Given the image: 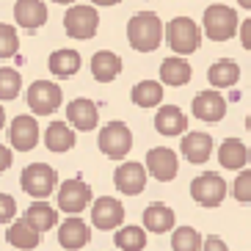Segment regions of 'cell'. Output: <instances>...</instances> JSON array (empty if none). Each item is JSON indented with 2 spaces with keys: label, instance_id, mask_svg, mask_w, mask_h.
<instances>
[{
  "label": "cell",
  "instance_id": "1",
  "mask_svg": "<svg viewBox=\"0 0 251 251\" xmlns=\"http://www.w3.org/2000/svg\"><path fill=\"white\" fill-rule=\"evenodd\" d=\"M166 39V25L160 23V17L155 11H138L130 17L127 23V42L130 47L138 52H152L160 47V42Z\"/></svg>",
  "mask_w": 251,
  "mask_h": 251
},
{
  "label": "cell",
  "instance_id": "2",
  "mask_svg": "<svg viewBox=\"0 0 251 251\" xmlns=\"http://www.w3.org/2000/svg\"><path fill=\"white\" fill-rule=\"evenodd\" d=\"M201 28H204L207 39L213 42H229L232 36H237L240 30V23H237V11L232 6H207L204 17H201Z\"/></svg>",
  "mask_w": 251,
  "mask_h": 251
},
{
  "label": "cell",
  "instance_id": "3",
  "mask_svg": "<svg viewBox=\"0 0 251 251\" xmlns=\"http://www.w3.org/2000/svg\"><path fill=\"white\" fill-rule=\"evenodd\" d=\"M166 42L174 55H191L201 47V30L191 17H174L166 25Z\"/></svg>",
  "mask_w": 251,
  "mask_h": 251
},
{
  "label": "cell",
  "instance_id": "4",
  "mask_svg": "<svg viewBox=\"0 0 251 251\" xmlns=\"http://www.w3.org/2000/svg\"><path fill=\"white\" fill-rule=\"evenodd\" d=\"M20 185L28 196H36V199H47L55 185H58V171L47 166V163H30L23 169V177H20Z\"/></svg>",
  "mask_w": 251,
  "mask_h": 251
},
{
  "label": "cell",
  "instance_id": "5",
  "mask_svg": "<svg viewBox=\"0 0 251 251\" xmlns=\"http://www.w3.org/2000/svg\"><path fill=\"white\" fill-rule=\"evenodd\" d=\"M100 152L105 157H111V160H122L127 157V152L133 149V133H130V127L125 122H108V125L100 130Z\"/></svg>",
  "mask_w": 251,
  "mask_h": 251
},
{
  "label": "cell",
  "instance_id": "6",
  "mask_svg": "<svg viewBox=\"0 0 251 251\" xmlns=\"http://www.w3.org/2000/svg\"><path fill=\"white\" fill-rule=\"evenodd\" d=\"M100 28V14H97L94 6H69L67 14H64V30H67L69 39H77V42H86L91 39Z\"/></svg>",
  "mask_w": 251,
  "mask_h": 251
},
{
  "label": "cell",
  "instance_id": "7",
  "mask_svg": "<svg viewBox=\"0 0 251 251\" xmlns=\"http://www.w3.org/2000/svg\"><path fill=\"white\" fill-rule=\"evenodd\" d=\"M64 102V91L58 83L52 80H33L28 89V108L36 116H50L55 113Z\"/></svg>",
  "mask_w": 251,
  "mask_h": 251
},
{
  "label": "cell",
  "instance_id": "8",
  "mask_svg": "<svg viewBox=\"0 0 251 251\" xmlns=\"http://www.w3.org/2000/svg\"><path fill=\"white\" fill-rule=\"evenodd\" d=\"M191 196H193V201L201 204V207H218L226 199V182H224V177L215 174V171L199 174V177L191 182Z\"/></svg>",
  "mask_w": 251,
  "mask_h": 251
},
{
  "label": "cell",
  "instance_id": "9",
  "mask_svg": "<svg viewBox=\"0 0 251 251\" xmlns=\"http://www.w3.org/2000/svg\"><path fill=\"white\" fill-rule=\"evenodd\" d=\"M91 201V188L89 182H83V179H67V182H61L58 188V210L69 215H77L83 213Z\"/></svg>",
  "mask_w": 251,
  "mask_h": 251
},
{
  "label": "cell",
  "instance_id": "10",
  "mask_svg": "<svg viewBox=\"0 0 251 251\" xmlns=\"http://www.w3.org/2000/svg\"><path fill=\"white\" fill-rule=\"evenodd\" d=\"M147 171L160 182H171L179 171V157L169 147H155L147 152Z\"/></svg>",
  "mask_w": 251,
  "mask_h": 251
},
{
  "label": "cell",
  "instance_id": "11",
  "mask_svg": "<svg viewBox=\"0 0 251 251\" xmlns=\"http://www.w3.org/2000/svg\"><path fill=\"white\" fill-rule=\"evenodd\" d=\"M147 177H149L147 166H141V163H135V160H127L116 169L113 185H116L119 193H125V196H138V193L147 188Z\"/></svg>",
  "mask_w": 251,
  "mask_h": 251
},
{
  "label": "cell",
  "instance_id": "12",
  "mask_svg": "<svg viewBox=\"0 0 251 251\" xmlns=\"http://www.w3.org/2000/svg\"><path fill=\"white\" fill-rule=\"evenodd\" d=\"M125 221V207L122 201L113 199V196H100V199L91 204V224L102 232H111L119 224Z\"/></svg>",
  "mask_w": 251,
  "mask_h": 251
},
{
  "label": "cell",
  "instance_id": "13",
  "mask_svg": "<svg viewBox=\"0 0 251 251\" xmlns=\"http://www.w3.org/2000/svg\"><path fill=\"white\" fill-rule=\"evenodd\" d=\"M8 141L17 152H30V149L39 144V122L28 113L17 116L8 127Z\"/></svg>",
  "mask_w": 251,
  "mask_h": 251
},
{
  "label": "cell",
  "instance_id": "14",
  "mask_svg": "<svg viewBox=\"0 0 251 251\" xmlns=\"http://www.w3.org/2000/svg\"><path fill=\"white\" fill-rule=\"evenodd\" d=\"M193 116L201 122H221L226 116V100L218 91H199L193 97Z\"/></svg>",
  "mask_w": 251,
  "mask_h": 251
},
{
  "label": "cell",
  "instance_id": "15",
  "mask_svg": "<svg viewBox=\"0 0 251 251\" xmlns=\"http://www.w3.org/2000/svg\"><path fill=\"white\" fill-rule=\"evenodd\" d=\"M67 122L75 127V130H83V133H89L94 130L97 122H100V111H97V105L86 97H77L72 102L67 105Z\"/></svg>",
  "mask_w": 251,
  "mask_h": 251
},
{
  "label": "cell",
  "instance_id": "16",
  "mask_svg": "<svg viewBox=\"0 0 251 251\" xmlns=\"http://www.w3.org/2000/svg\"><path fill=\"white\" fill-rule=\"evenodd\" d=\"M155 130L166 138H177L188 130V116L179 111L177 105H160L155 113Z\"/></svg>",
  "mask_w": 251,
  "mask_h": 251
},
{
  "label": "cell",
  "instance_id": "17",
  "mask_svg": "<svg viewBox=\"0 0 251 251\" xmlns=\"http://www.w3.org/2000/svg\"><path fill=\"white\" fill-rule=\"evenodd\" d=\"M91 240V229L83 218H67V221L58 226V243L67 251H77Z\"/></svg>",
  "mask_w": 251,
  "mask_h": 251
},
{
  "label": "cell",
  "instance_id": "18",
  "mask_svg": "<svg viewBox=\"0 0 251 251\" xmlns=\"http://www.w3.org/2000/svg\"><path fill=\"white\" fill-rule=\"evenodd\" d=\"M14 20L28 30H39L47 23V6L42 0H17L14 3Z\"/></svg>",
  "mask_w": 251,
  "mask_h": 251
},
{
  "label": "cell",
  "instance_id": "19",
  "mask_svg": "<svg viewBox=\"0 0 251 251\" xmlns=\"http://www.w3.org/2000/svg\"><path fill=\"white\" fill-rule=\"evenodd\" d=\"M179 152L185 155V160L191 163H207L213 155V138L207 133H185Z\"/></svg>",
  "mask_w": 251,
  "mask_h": 251
},
{
  "label": "cell",
  "instance_id": "20",
  "mask_svg": "<svg viewBox=\"0 0 251 251\" xmlns=\"http://www.w3.org/2000/svg\"><path fill=\"white\" fill-rule=\"evenodd\" d=\"M174 221H177V215H174V210H171L169 204L155 201V204H149L147 210H144V229H147V232H155V235L171 232V229H174Z\"/></svg>",
  "mask_w": 251,
  "mask_h": 251
},
{
  "label": "cell",
  "instance_id": "21",
  "mask_svg": "<svg viewBox=\"0 0 251 251\" xmlns=\"http://www.w3.org/2000/svg\"><path fill=\"white\" fill-rule=\"evenodd\" d=\"M193 69L191 64L185 61V55H171L160 64V83L163 86H185L191 83Z\"/></svg>",
  "mask_w": 251,
  "mask_h": 251
},
{
  "label": "cell",
  "instance_id": "22",
  "mask_svg": "<svg viewBox=\"0 0 251 251\" xmlns=\"http://www.w3.org/2000/svg\"><path fill=\"white\" fill-rule=\"evenodd\" d=\"M249 157H251V152H249V147H246L240 138H226L221 147H218V160H221V166L229 169V171L246 169Z\"/></svg>",
  "mask_w": 251,
  "mask_h": 251
},
{
  "label": "cell",
  "instance_id": "23",
  "mask_svg": "<svg viewBox=\"0 0 251 251\" xmlns=\"http://www.w3.org/2000/svg\"><path fill=\"white\" fill-rule=\"evenodd\" d=\"M119 72H122V58H119L116 52H111V50L94 52V58H91V75H94L97 83L116 80Z\"/></svg>",
  "mask_w": 251,
  "mask_h": 251
},
{
  "label": "cell",
  "instance_id": "24",
  "mask_svg": "<svg viewBox=\"0 0 251 251\" xmlns=\"http://www.w3.org/2000/svg\"><path fill=\"white\" fill-rule=\"evenodd\" d=\"M207 80H210L213 89H232L240 80V67L232 58H221L207 69Z\"/></svg>",
  "mask_w": 251,
  "mask_h": 251
},
{
  "label": "cell",
  "instance_id": "25",
  "mask_svg": "<svg viewBox=\"0 0 251 251\" xmlns=\"http://www.w3.org/2000/svg\"><path fill=\"white\" fill-rule=\"evenodd\" d=\"M77 144V135L67 122H50V127L45 130V147L50 152H69Z\"/></svg>",
  "mask_w": 251,
  "mask_h": 251
},
{
  "label": "cell",
  "instance_id": "26",
  "mask_svg": "<svg viewBox=\"0 0 251 251\" xmlns=\"http://www.w3.org/2000/svg\"><path fill=\"white\" fill-rule=\"evenodd\" d=\"M6 240L14 249H20V251H30V249H36L39 246V240H42V232H36V229L30 226L28 221H14L11 226H8V232H6Z\"/></svg>",
  "mask_w": 251,
  "mask_h": 251
},
{
  "label": "cell",
  "instance_id": "27",
  "mask_svg": "<svg viewBox=\"0 0 251 251\" xmlns=\"http://www.w3.org/2000/svg\"><path fill=\"white\" fill-rule=\"evenodd\" d=\"M47 67L55 77H75L80 69V52L77 50H55L47 58Z\"/></svg>",
  "mask_w": 251,
  "mask_h": 251
},
{
  "label": "cell",
  "instance_id": "28",
  "mask_svg": "<svg viewBox=\"0 0 251 251\" xmlns=\"http://www.w3.org/2000/svg\"><path fill=\"white\" fill-rule=\"evenodd\" d=\"M130 100H133V105H138V108H157V105L163 102V83H157V80L135 83L133 91H130Z\"/></svg>",
  "mask_w": 251,
  "mask_h": 251
},
{
  "label": "cell",
  "instance_id": "29",
  "mask_svg": "<svg viewBox=\"0 0 251 251\" xmlns=\"http://www.w3.org/2000/svg\"><path fill=\"white\" fill-rule=\"evenodd\" d=\"M25 221L36 229V232H47V229H52L58 224V213H55V207H50L47 201H33V204L25 210Z\"/></svg>",
  "mask_w": 251,
  "mask_h": 251
},
{
  "label": "cell",
  "instance_id": "30",
  "mask_svg": "<svg viewBox=\"0 0 251 251\" xmlns=\"http://www.w3.org/2000/svg\"><path fill=\"white\" fill-rule=\"evenodd\" d=\"M113 240H116V246L122 251H144V249H147V229H141V226H122Z\"/></svg>",
  "mask_w": 251,
  "mask_h": 251
},
{
  "label": "cell",
  "instance_id": "31",
  "mask_svg": "<svg viewBox=\"0 0 251 251\" xmlns=\"http://www.w3.org/2000/svg\"><path fill=\"white\" fill-rule=\"evenodd\" d=\"M20 91H23V75L11 67H3L0 69V100L11 102L20 97Z\"/></svg>",
  "mask_w": 251,
  "mask_h": 251
},
{
  "label": "cell",
  "instance_id": "32",
  "mask_svg": "<svg viewBox=\"0 0 251 251\" xmlns=\"http://www.w3.org/2000/svg\"><path fill=\"white\" fill-rule=\"evenodd\" d=\"M201 235L193 226H177L171 235V249L174 251H199Z\"/></svg>",
  "mask_w": 251,
  "mask_h": 251
},
{
  "label": "cell",
  "instance_id": "33",
  "mask_svg": "<svg viewBox=\"0 0 251 251\" xmlns=\"http://www.w3.org/2000/svg\"><path fill=\"white\" fill-rule=\"evenodd\" d=\"M20 50V36H17L14 25L0 23V58H11Z\"/></svg>",
  "mask_w": 251,
  "mask_h": 251
},
{
  "label": "cell",
  "instance_id": "34",
  "mask_svg": "<svg viewBox=\"0 0 251 251\" xmlns=\"http://www.w3.org/2000/svg\"><path fill=\"white\" fill-rule=\"evenodd\" d=\"M232 196L240 204H249L251 201V169H240V174L232 182Z\"/></svg>",
  "mask_w": 251,
  "mask_h": 251
},
{
  "label": "cell",
  "instance_id": "35",
  "mask_svg": "<svg viewBox=\"0 0 251 251\" xmlns=\"http://www.w3.org/2000/svg\"><path fill=\"white\" fill-rule=\"evenodd\" d=\"M17 215V201L8 193H0V224H11Z\"/></svg>",
  "mask_w": 251,
  "mask_h": 251
},
{
  "label": "cell",
  "instance_id": "36",
  "mask_svg": "<svg viewBox=\"0 0 251 251\" xmlns=\"http://www.w3.org/2000/svg\"><path fill=\"white\" fill-rule=\"evenodd\" d=\"M204 251H229V249L218 235H210V237H204Z\"/></svg>",
  "mask_w": 251,
  "mask_h": 251
},
{
  "label": "cell",
  "instance_id": "37",
  "mask_svg": "<svg viewBox=\"0 0 251 251\" xmlns=\"http://www.w3.org/2000/svg\"><path fill=\"white\" fill-rule=\"evenodd\" d=\"M237 36H240V42H243L246 50H251V17L246 20L243 25H240V30H237Z\"/></svg>",
  "mask_w": 251,
  "mask_h": 251
},
{
  "label": "cell",
  "instance_id": "38",
  "mask_svg": "<svg viewBox=\"0 0 251 251\" xmlns=\"http://www.w3.org/2000/svg\"><path fill=\"white\" fill-rule=\"evenodd\" d=\"M11 160H14V157H11V149L0 144V174H3V171H6L8 166H11Z\"/></svg>",
  "mask_w": 251,
  "mask_h": 251
},
{
  "label": "cell",
  "instance_id": "39",
  "mask_svg": "<svg viewBox=\"0 0 251 251\" xmlns=\"http://www.w3.org/2000/svg\"><path fill=\"white\" fill-rule=\"evenodd\" d=\"M89 3H94V6H116L122 0H89Z\"/></svg>",
  "mask_w": 251,
  "mask_h": 251
},
{
  "label": "cell",
  "instance_id": "40",
  "mask_svg": "<svg viewBox=\"0 0 251 251\" xmlns=\"http://www.w3.org/2000/svg\"><path fill=\"white\" fill-rule=\"evenodd\" d=\"M3 125H6V111H3V105H0V130H3Z\"/></svg>",
  "mask_w": 251,
  "mask_h": 251
},
{
  "label": "cell",
  "instance_id": "41",
  "mask_svg": "<svg viewBox=\"0 0 251 251\" xmlns=\"http://www.w3.org/2000/svg\"><path fill=\"white\" fill-rule=\"evenodd\" d=\"M237 3H240L243 8H249V11H251V0H237Z\"/></svg>",
  "mask_w": 251,
  "mask_h": 251
},
{
  "label": "cell",
  "instance_id": "42",
  "mask_svg": "<svg viewBox=\"0 0 251 251\" xmlns=\"http://www.w3.org/2000/svg\"><path fill=\"white\" fill-rule=\"evenodd\" d=\"M52 3H61V6H72L75 0H52Z\"/></svg>",
  "mask_w": 251,
  "mask_h": 251
},
{
  "label": "cell",
  "instance_id": "43",
  "mask_svg": "<svg viewBox=\"0 0 251 251\" xmlns=\"http://www.w3.org/2000/svg\"><path fill=\"white\" fill-rule=\"evenodd\" d=\"M246 127H249V133H251V113H249V119H246Z\"/></svg>",
  "mask_w": 251,
  "mask_h": 251
}]
</instances>
